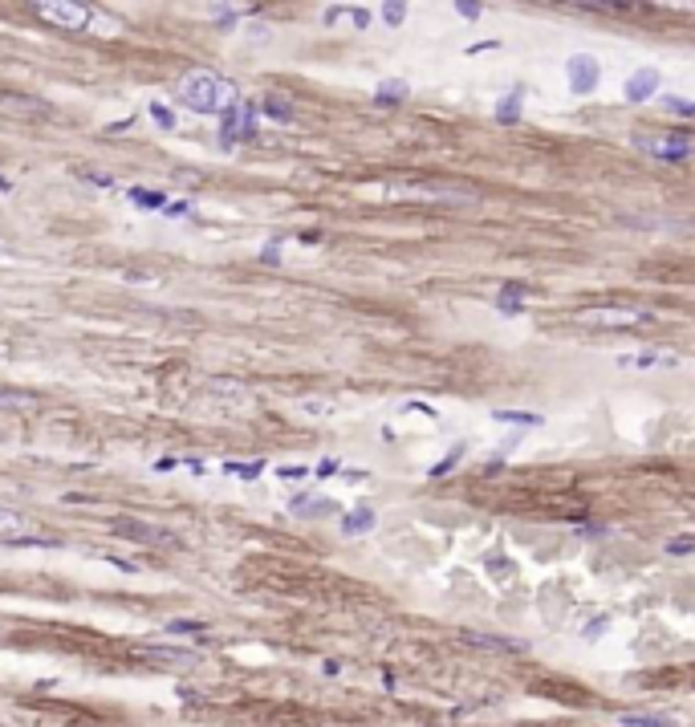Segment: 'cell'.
<instances>
[{
  "label": "cell",
  "mask_w": 695,
  "mask_h": 727,
  "mask_svg": "<svg viewBox=\"0 0 695 727\" xmlns=\"http://www.w3.org/2000/svg\"><path fill=\"white\" fill-rule=\"evenodd\" d=\"M659 85H663V78H659V69H638V73H631L626 78V102H647V97L659 94Z\"/></svg>",
  "instance_id": "obj_7"
},
{
  "label": "cell",
  "mask_w": 695,
  "mask_h": 727,
  "mask_svg": "<svg viewBox=\"0 0 695 727\" xmlns=\"http://www.w3.org/2000/svg\"><path fill=\"white\" fill-rule=\"evenodd\" d=\"M407 81H399V78H390V81H382L378 90H374V106H403L407 102Z\"/></svg>",
  "instance_id": "obj_12"
},
{
  "label": "cell",
  "mask_w": 695,
  "mask_h": 727,
  "mask_svg": "<svg viewBox=\"0 0 695 727\" xmlns=\"http://www.w3.org/2000/svg\"><path fill=\"white\" fill-rule=\"evenodd\" d=\"M520 102H525V85H513L508 97L496 102V118H501L504 126H517V122H520Z\"/></svg>",
  "instance_id": "obj_9"
},
{
  "label": "cell",
  "mask_w": 695,
  "mask_h": 727,
  "mask_svg": "<svg viewBox=\"0 0 695 727\" xmlns=\"http://www.w3.org/2000/svg\"><path fill=\"white\" fill-rule=\"evenodd\" d=\"M455 13L468 16V20H476V16L484 13V4H480V0H460V4H455Z\"/></svg>",
  "instance_id": "obj_26"
},
{
  "label": "cell",
  "mask_w": 695,
  "mask_h": 727,
  "mask_svg": "<svg viewBox=\"0 0 695 727\" xmlns=\"http://www.w3.org/2000/svg\"><path fill=\"white\" fill-rule=\"evenodd\" d=\"M468 646H484V650H520L517 642H504V638H492V634H464Z\"/></svg>",
  "instance_id": "obj_17"
},
{
  "label": "cell",
  "mask_w": 695,
  "mask_h": 727,
  "mask_svg": "<svg viewBox=\"0 0 695 727\" xmlns=\"http://www.w3.org/2000/svg\"><path fill=\"white\" fill-rule=\"evenodd\" d=\"M374 520H378V516H374V508L366 504V508H358V512H346V516L338 520V528H341L346 536H358V533H370Z\"/></svg>",
  "instance_id": "obj_10"
},
{
  "label": "cell",
  "mask_w": 695,
  "mask_h": 727,
  "mask_svg": "<svg viewBox=\"0 0 695 727\" xmlns=\"http://www.w3.org/2000/svg\"><path fill=\"white\" fill-rule=\"evenodd\" d=\"M663 106H667V110H675V114H691V118H695V102H683V97H663Z\"/></svg>",
  "instance_id": "obj_29"
},
{
  "label": "cell",
  "mask_w": 695,
  "mask_h": 727,
  "mask_svg": "<svg viewBox=\"0 0 695 727\" xmlns=\"http://www.w3.org/2000/svg\"><path fill=\"white\" fill-rule=\"evenodd\" d=\"M350 16H354L358 29H366V25H370V13H366V8H350Z\"/></svg>",
  "instance_id": "obj_31"
},
{
  "label": "cell",
  "mask_w": 695,
  "mask_h": 727,
  "mask_svg": "<svg viewBox=\"0 0 695 727\" xmlns=\"http://www.w3.org/2000/svg\"><path fill=\"white\" fill-rule=\"evenodd\" d=\"M139 658L159 663V666H195L199 663L195 650H179V646H139Z\"/></svg>",
  "instance_id": "obj_6"
},
{
  "label": "cell",
  "mask_w": 695,
  "mask_h": 727,
  "mask_svg": "<svg viewBox=\"0 0 695 727\" xmlns=\"http://www.w3.org/2000/svg\"><path fill=\"white\" fill-rule=\"evenodd\" d=\"M382 16H387V25H403V20H407V4L390 0V4H382Z\"/></svg>",
  "instance_id": "obj_25"
},
{
  "label": "cell",
  "mask_w": 695,
  "mask_h": 727,
  "mask_svg": "<svg viewBox=\"0 0 695 727\" xmlns=\"http://www.w3.org/2000/svg\"><path fill=\"white\" fill-rule=\"evenodd\" d=\"M167 220H183V215H187V211H192V203H187V199H175V203H167Z\"/></svg>",
  "instance_id": "obj_30"
},
{
  "label": "cell",
  "mask_w": 695,
  "mask_h": 727,
  "mask_svg": "<svg viewBox=\"0 0 695 727\" xmlns=\"http://www.w3.org/2000/svg\"><path fill=\"white\" fill-rule=\"evenodd\" d=\"M224 471H228V475H240V480H257L260 471H264V463H260V459H252V463H236V459H228Z\"/></svg>",
  "instance_id": "obj_19"
},
{
  "label": "cell",
  "mask_w": 695,
  "mask_h": 727,
  "mask_svg": "<svg viewBox=\"0 0 695 727\" xmlns=\"http://www.w3.org/2000/svg\"><path fill=\"white\" fill-rule=\"evenodd\" d=\"M260 110H264V118H273V122H293V102L281 94H264Z\"/></svg>",
  "instance_id": "obj_13"
},
{
  "label": "cell",
  "mask_w": 695,
  "mask_h": 727,
  "mask_svg": "<svg viewBox=\"0 0 695 727\" xmlns=\"http://www.w3.org/2000/svg\"><path fill=\"white\" fill-rule=\"evenodd\" d=\"M208 630V622H199V617H175V622H167V634H204Z\"/></svg>",
  "instance_id": "obj_20"
},
{
  "label": "cell",
  "mask_w": 695,
  "mask_h": 727,
  "mask_svg": "<svg viewBox=\"0 0 695 727\" xmlns=\"http://www.w3.org/2000/svg\"><path fill=\"white\" fill-rule=\"evenodd\" d=\"M175 102H183L195 114H224L228 106H236V85L211 69H192L175 81Z\"/></svg>",
  "instance_id": "obj_1"
},
{
  "label": "cell",
  "mask_w": 695,
  "mask_h": 727,
  "mask_svg": "<svg viewBox=\"0 0 695 727\" xmlns=\"http://www.w3.org/2000/svg\"><path fill=\"white\" fill-rule=\"evenodd\" d=\"M529 292H533V285H525V280H508V285L501 289V297H496V309H501L504 317H517L520 309H525L520 301H525Z\"/></svg>",
  "instance_id": "obj_8"
},
{
  "label": "cell",
  "mask_w": 695,
  "mask_h": 727,
  "mask_svg": "<svg viewBox=\"0 0 695 727\" xmlns=\"http://www.w3.org/2000/svg\"><path fill=\"white\" fill-rule=\"evenodd\" d=\"M25 533V516L16 508H4L0 504V536H21Z\"/></svg>",
  "instance_id": "obj_16"
},
{
  "label": "cell",
  "mask_w": 695,
  "mask_h": 727,
  "mask_svg": "<svg viewBox=\"0 0 695 727\" xmlns=\"http://www.w3.org/2000/svg\"><path fill=\"white\" fill-rule=\"evenodd\" d=\"M578 321L585 325H598V329H622V325H643L650 321V313H643V309H585V313H578Z\"/></svg>",
  "instance_id": "obj_4"
},
{
  "label": "cell",
  "mask_w": 695,
  "mask_h": 727,
  "mask_svg": "<svg viewBox=\"0 0 695 727\" xmlns=\"http://www.w3.org/2000/svg\"><path fill=\"white\" fill-rule=\"evenodd\" d=\"M25 403H33L29 390H8V386H0V406H25Z\"/></svg>",
  "instance_id": "obj_23"
},
{
  "label": "cell",
  "mask_w": 695,
  "mask_h": 727,
  "mask_svg": "<svg viewBox=\"0 0 695 727\" xmlns=\"http://www.w3.org/2000/svg\"><path fill=\"white\" fill-rule=\"evenodd\" d=\"M663 549L671 557H687V552H695V536H675V540H667Z\"/></svg>",
  "instance_id": "obj_24"
},
{
  "label": "cell",
  "mask_w": 695,
  "mask_h": 727,
  "mask_svg": "<svg viewBox=\"0 0 695 727\" xmlns=\"http://www.w3.org/2000/svg\"><path fill=\"white\" fill-rule=\"evenodd\" d=\"M334 471H338V459H322V463H317V475H334Z\"/></svg>",
  "instance_id": "obj_32"
},
{
  "label": "cell",
  "mask_w": 695,
  "mask_h": 727,
  "mask_svg": "<svg viewBox=\"0 0 695 727\" xmlns=\"http://www.w3.org/2000/svg\"><path fill=\"white\" fill-rule=\"evenodd\" d=\"M655 155V159L663 162H687L695 159V138L691 134H683V130H671V134H663V138H650V143H643Z\"/></svg>",
  "instance_id": "obj_3"
},
{
  "label": "cell",
  "mask_w": 695,
  "mask_h": 727,
  "mask_svg": "<svg viewBox=\"0 0 695 727\" xmlns=\"http://www.w3.org/2000/svg\"><path fill=\"white\" fill-rule=\"evenodd\" d=\"M151 118H155V126H159V130H175L179 126V118L167 110L163 102H151Z\"/></svg>",
  "instance_id": "obj_22"
},
{
  "label": "cell",
  "mask_w": 695,
  "mask_h": 727,
  "mask_svg": "<svg viewBox=\"0 0 695 727\" xmlns=\"http://www.w3.org/2000/svg\"><path fill=\"white\" fill-rule=\"evenodd\" d=\"M492 419L496 422H517V427H541V415H533V410H492Z\"/></svg>",
  "instance_id": "obj_15"
},
{
  "label": "cell",
  "mask_w": 695,
  "mask_h": 727,
  "mask_svg": "<svg viewBox=\"0 0 695 727\" xmlns=\"http://www.w3.org/2000/svg\"><path fill=\"white\" fill-rule=\"evenodd\" d=\"M86 179H90V183H98V187H114V179H110V175H102V171H90Z\"/></svg>",
  "instance_id": "obj_33"
},
{
  "label": "cell",
  "mask_w": 695,
  "mask_h": 727,
  "mask_svg": "<svg viewBox=\"0 0 695 727\" xmlns=\"http://www.w3.org/2000/svg\"><path fill=\"white\" fill-rule=\"evenodd\" d=\"M37 16H45L49 25L74 29V32L90 25V8H86V4H74V0H41V4H37Z\"/></svg>",
  "instance_id": "obj_2"
},
{
  "label": "cell",
  "mask_w": 695,
  "mask_h": 727,
  "mask_svg": "<svg viewBox=\"0 0 695 727\" xmlns=\"http://www.w3.org/2000/svg\"><path fill=\"white\" fill-rule=\"evenodd\" d=\"M566 78H569V85H573V94H590V90L598 85L602 69H598V61H594L590 53H578V57L566 61Z\"/></svg>",
  "instance_id": "obj_5"
},
{
  "label": "cell",
  "mask_w": 695,
  "mask_h": 727,
  "mask_svg": "<svg viewBox=\"0 0 695 727\" xmlns=\"http://www.w3.org/2000/svg\"><path fill=\"white\" fill-rule=\"evenodd\" d=\"M501 41H480V45H468V53H484V49H496Z\"/></svg>",
  "instance_id": "obj_37"
},
{
  "label": "cell",
  "mask_w": 695,
  "mask_h": 727,
  "mask_svg": "<svg viewBox=\"0 0 695 727\" xmlns=\"http://www.w3.org/2000/svg\"><path fill=\"white\" fill-rule=\"evenodd\" d=\"M618 723L622 727H675L679 719L675 715H655V711H622Z\"/></svg>",
  "instance_id": "obj_11"
},
{
  "label": "cell",
  "mask_w": 695,
  "mask_h": 727,
  "mask_svg": "<svg viewBox=\"0 0 695 727\" xmlns=\"http://www.w3.org/2000/svg\"><path fill=\"white\" fill-rule=\"evenodd\" d=\"M460 459H464V443H455L452 451L443 455V459H439V463H436L431 471H427V475H431V480H443V475H448V471H452L455 463H460Z\"/></svg>",
  "instance_id": "obj_18"
},
{
  "label": "cell",
  "mask_w": 695,
  "mask_h": 727,
  "mask_svg": "<svg viewBox=\"0 0 695 727\" xmlns=\"http://www.w3.org/2000/svg\"><path fill=\"white\" fill-rule=\"evenodd\" d=\"M276 248H281V244H269V248H264V256H260V260H264V264H276V260H281V252H276Z\"/></svg>",
  "instance_id": "obj_35"
},
{
  "label": "cell",
  "mask_w": 695,
  "mask_h": 727,
  "mask_svg": "<svg viewBox=\"0 0 695 727\" xmlns=\"http://www.w3.org/2000/svg\"><path fill=\"white\" fill-rule=\"evenodd\" d=\"M211 13H216V25H220V29H236V8H211Z\"/></svg>",
  "instance_id": "obj_27"
},
{
  "label": "cell",
  "mask_w": 695,
  "mask_h": 727,
  "mask_svg": "<svg viewBox=\"0 0 695 727\" xmlns=\"http://www.w3.org/2000/svg\"><path fill=\"white\" fill-rule=\"evenodd\" d=\"M403 410H419V415H427V419H436V410H431L427 403H407Z\"/></svg>",
  "instance_id": "obj_34"
},
{
  "label": "cell",
  "mask_w": 695,
  "mask_h": 727,
  "mask_svg": "<svg viewBox=\"0 0 695 727\" xmlns=\"http://www.w3.org/2000/svg\"><path fill=\"white\" fill-rule=\"evenodd\" d=\"M602 630H606V617H602V622H590V626H585V638H598Z\"/></svg>",
  "instance_id": "obj_36"
},
{
  "label": "cell",
  "mask_w": 695,
  "mask_h": 727,
  "mask_svg": "<svg viewBox=\"0 0 695 727\" xmlns=\"http://www.w3.org/2000/svg\"><path fill=\"white\" fill-rule=\"evenodd\" d=\"M114 528H118L122 536H139V540H163L159 528H151V524H143V520H118Z\"/></svg>",
  "instance_id": "obj_14"
},
{
  "label": "cell",
  "mask_w": 695,
  "mask_h": 727,
  "mask_svg": "<svg viewBox=\"0 0 695 727\" xmlns=\"http://www.w3.org/2000/svg\"><path fill=\"white\" fill-rule=\"evenodd\" d=\"M276 475H281L285 484H293V480H305V475H309V468H297V463L289 468V463H285V468H276Z\"/></svg>",
  "instance_id": "obj_28"
},
{
  "label": "cell",
  "mask_w": 695,
  "mask_h": 727,
  "mask_svg": "<svg viewBox=\"0 0 695 727\" xmlns=\"http://www.w3.org/2000/svg\"><path fill=\"white\" fill-rule=\"evenodd\" d=\"M130 203H139V208H167V195L163 191H130Z\"/></svg>",
  "instance_id": "obj_21"
}]
</instances>
